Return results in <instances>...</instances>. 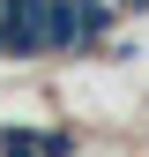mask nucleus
<instances>
[{"mask_svg": "<svg viewBox=\"0 0 149 157\" xmlns=\"http://www.w3.org/2000/svg\"><path fill=\"white\" fill-rule=\"evenodd\" d=\"M119 0H52V52H97Z\"/></svg>", "mask_w": 149, "mask_h": 157, "instance_id": "nucleus-1", "label": "nucleus"}, {"mask_svg": "<svg viewBox=\"0 0 149 157\" xmlns=\"http://www.w3.org/2000/svg\"><path fill=\"white\" fill-rule=\"evenodd\" d=\"M8 60H37L52 52V0H8V37H0Z\"/></svg>", "mask_w": 149, "mask_h": 157, "instance_id": "nucleus-2", "label": "nucleus"}, {"mask_svg": "<svg viewBox=\"0 0 149 157\" xmlns=\"http://www.w3.org/2000/svg\"><path fill=\"white\" fill-rule=\"evenodd\" d=\"M0 157H45V142L23 135V127H8V135H0Z\"/></svg>", "mask_w": 149, "mask_h": 157, "instance_id": "nucleus-3", "label": "nucleus"}, {"mask_svg": "<svg viewBox=\"0 0 149 157\" xmlns=\"http://www.w3.org/2000/svg\"><path fill=\"white\" fill-rule=\"evenodd\" d=\"M0 37H8V0H0Z\"/></svg>", "mask_w": 149, "mask_h": 157, "instance_id": "nucleus-4", "label": "nucleus"}, {"mask_svg": "<svg viewBox=\"0 0 149 157\" xmlns=\"http://www.w3.org/2000/svg\"><path fill=\"white\" fill-rule=\"evenodd\" d=\"M119 8H149V0H119Z\"/></svg>", "mask_w": 149, "mask_h": 157, "instance_id": "nucleus-5", "label": "nucleus"}]
</instances>
